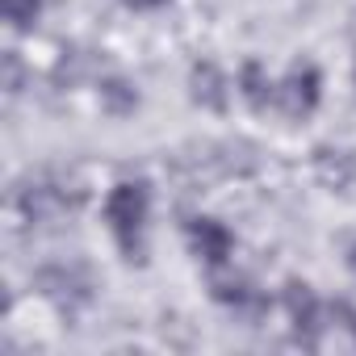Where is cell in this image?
I'll list each match as a JSON object with an SVG mask.
<instances>
[{"label":"cell","mask_w":356,"mask_h":356,"mask_svg":"<svg viewBox=\"0 0 356 356\" xmlns=\"http://www.w3.org/2000/svg\"><path fill=\"white\" fill-rule=\"evenodd\" d=\"M277 97H281V105H285L289 118H306V113H314L318 101H323V76H318V67H314V63H298V67L281 80Z\"/></svg>","instance_id":"cell-2"},{"label":"cell","mask_w":356,"mask_h":356,"mask_svg":"<svg viewBox=\"0 0 356 356\" xmlns=\"http://www.w3.org/2000/svg\"><path fill=\"white\" fill-rule=\"evenodd\" d=\"M239 92L248 97V105H252V109H264V105H268V97H273V84L264 80V67H260V63H243Z\"/></svg>","instance_id":"cell-5"},{"label":"cell","mask_w":356,"mask_h":356,"mask_svg":"<svg viewBox=\"0 0 356 356\" xmlns=\"http://www.w3.org/2000/svg\"><path fill=\"white\" fill-rule=\"evenodd\" d=\"M285 306H289V318H293L298 331L310 335V331L318 327V298L310 293V285H298V281H293V285L285 289Z\"/></svg>","instance_id":"cell-4"},{"label":"cell","mask_w":356,"mask_h":356,"mask_svg":"<svg viewBox=\"0 0 356 356\" xmlns=\"http://www.w3.org/2000/svg\"><path fill=\"white\" fill-rule=\"evenodd\" d=\"M147 210H151V197H147V185L138 181H122L109 189L105 197V222L118 239V248L134 260L138 243H143V227H147Z\"/></svg>","instance_id":"cell-1"},{"label":"cell","mask_w":356,"mask_h":356,"mask_svg":"<svg viewBox=\"0 0 356 356\" xmlns=\"http://www.w3.org/2000/svg\"><path fill=\"white\" fill-rule=\"evenodd\" d=\"M189 248L197 260L206 264H227L235 252V235L218 222V218H193L189 222Z\"/></svg>","instance_id":"cell-3"},{"label":"cell","mask_w":356,"mask_h":356,"mask_svg":"<svg viewBox=\"0 0 356 356\" xmlns=\"http://www.w3.org/2000/svg\"><path fill=\"white\" fill-rule=\"evenodd\" d=\"M0 9H5V17L13 26H30L38 17V9H42V0H0Z\"/></svg>","instance_id":"cell-6"},{"label":"cell","mask_w":356,"mask_h":356,"mask_svg":"<svg viewBox=\"0 0 356 356\" xmlns=\"http://www.w3.org/2000/svg\"><path fill=\"white\" fill-rule=\"evenodd\" d=\"M159 5H168V0H130V9H159Z\"/></svg>","instance_id":"cell-7"}]
</instances>
